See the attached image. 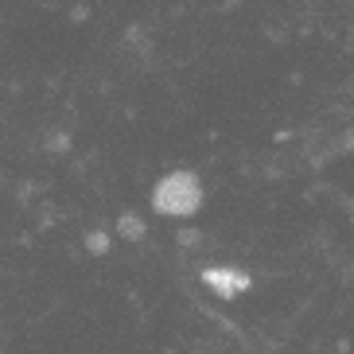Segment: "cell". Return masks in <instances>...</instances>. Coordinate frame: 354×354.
<instances>
[{
	"label": "cell",
	"mask_w": 354,
	"mask_h": 354,
	"mask_svg": "<svg viewBox=\"0 0 354 354\" xmlns=\"http://www.w3.org/2000/svg\"><path fill=\"white\" fill-rule=\"evenodd\" d=\"M198 207H203V183L191 171H171L156 187V210L164 214L183 218V214H195Z\"/></svg>",
	"instance_id": "6da1fadb"
},
{
	"label": "cell",
	"mask_w": 354,
	"mask_h": 354,
	"mask_svg": "<svg viewBox=\"0 0 354 354\" xmlns=\"http://www.w3.org/2000/svg\"><path fill=\"white\" fill-rule=\"evenodd\" d=\"M203 281H207L210 292H218V296H241V292L250 288V272L222 265V269H207L203 272Z\"/></svg>",
	"instance_id": "7a4b0ae2"
}]
</instances>
